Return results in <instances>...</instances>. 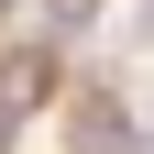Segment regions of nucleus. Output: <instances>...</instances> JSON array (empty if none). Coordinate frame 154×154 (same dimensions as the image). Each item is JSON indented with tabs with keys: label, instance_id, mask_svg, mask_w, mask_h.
I'll return each mask as SVG.
<instances>
[{
	"label": "nucleus",
	"instance_id": "f257e3e1",
	"mask_svg": "<svg viewBox=\"0 0 154 154\" xmlns=\"http://www.w3.org/2000/svg\"><path fill=\"white\" fill-rule=\"evenodd\" d=\"M77 154H143V132L121 121V99H110V88H88V99H77Z\"/></svg>",
	"mask_w": 154,
	"mask_h": 154
}]
</instances>
